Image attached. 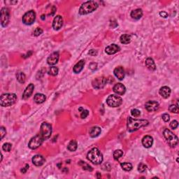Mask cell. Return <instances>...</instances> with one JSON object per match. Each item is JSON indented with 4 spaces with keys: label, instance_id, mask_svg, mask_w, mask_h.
I'll return each mask as SVG.
<instances>
[{
    "label": "cell",
    "instance_id": "obj_1",
    "mask_svg": "<svg viewBox=\"0 0 179 179\" xmlns=\"http://www.w3.org/2000/svg\"><path fill=\"white\" fill-rule=\"evenodd\" d=\"M148 125V121L146 120H136L131 117H129L127 119V130L130 132L138 130L139 129Z\"/></svg>",
    "mask_w": 179,
    "mask_h": 179
},
{
    "label": "cell",
    "instance_id": "obj_2",
    "mask_svg": "<svg viewBox=\"0 0 179 179\" xmlns=\"http://www.w3.org/2000/svg\"><path fill=\"white\" fill-rule=\"evenodd\" d=\"M87 158L95 164H100L103 161V155L97 148H94L88 153Z\"/></svg>",
    "mask_w": 179,
    "mask_h": 179
},
{
    "label": "cell",
    "instance_id": "obj_3",
    "mask_svg": "<svg viewBox=\"0 0 179 179\" xmlns=\"http://www.w3.org/2000/svg\"><path fill=\"white\" fill-rule=\"evenodd\" d=\"M98 8V4L95 1H88L82 4L79 9L81 15H86L92 13Z\"/></svg>",
    "mask_w": 179,
    "mask_h": 179
},
{
    "label": "cell",
    "instance_id": "obj_4",
    "mask_svg": "<svg viewBox=\"0 0 179 179\" xmlns=\"http://www.w3.org/2000/svg\"><path fill=\"white\" fill-rule=\"evenodd\" d=\"M17 100V96L16 94L6 93L3 94L0 99V104L1 106H10L14 104Z\"/></svg>",
    "mask_w": 179,
    "mask_h": 179
},
{
    "label": "cell",
    "instance_id": "obj_5",
    "mask_svg": "<svg viewBox=\"0 0 179 179\" xmlns=\"http://www.w3.org/2000/svg\"><path fill=\"white\" fill-rule=\"evenodd\" d=\"M163 134L169 145L171 147L174 148L175 146H177L178 143V139L171 131L168 129H165L163 132Z\"/></svg>",
    "mask_w": 179,
    "mask_h": 179
},
{
    "label": "cell",
    "instance_id": "obj_6",
    "mask_svg": "<svg viewBox=\"0 0 179 179\" xmlns=\"http://www.w3.org/2000/svg\"><path fill=\"white\" fill-rule=\"evenodd\" d=\"M52 134V126L46 122H44L41 125L40 134L44 138V140L49 139Z\"/></svg>",
    "mask_w": 179,
    "mask_h": 179
},
{
    "label": "cell",
    "instance_id": "obj_7",
    "mask_svg": "<svg viewBox=\"0 0 179 179\" xmlns=\"http://www.w3.org/2000/svg\"><path fill=\"white\" fill-rule=\"evenodd\" d=\"M106 103L111 107H118L122 104V99L117 95H109L106 100Z\"/></svg>",
    "mask_w": 179,
    "mask_h": 179
},
{
    "label": "cell",
    "instance_id": "obj_8",
    "mask_svg": "<svg viewBox=\"0 0 179 179\" xmlns=\"http://www.w3.org/2000/svg\"><path fill=\"white\" fill-rule=\"evenodd\" d=\"M44 140V138L42 137L41 134H37V135L34 136L33 138L30 139V142L28 144L29 148H31L32 150L37 149V148H38L41 146Z\"/></svg>",
    "mask_w": 179,
    "mask_h": 179
},
{
    "label": "cell",
    "instance_id": "obj_9",
    "mask_svg": "<svg viewBox=\"0 0 179 179\" xmlns=\"http://www.w3.org/2000/svg\"><path fill=\"white\" fill-rule=\"evenodd\" d=\"M36 20V13L34 11L27 12L23 17V23L27 25H30L35 23Z\"/></svg>",
    "mask_w": 179,
    "mask_h": 179
},
{
    "label": "cell",
    "instance_id": "obj_10",
    "mask_svg": "<svg viewBox=\"0 0 179 179\" xmlns=\"http://www.w3.org/2000/svg\"><path fill=\"white\" fill-rule=\"evenodd\" d=\"M10 15H9V10L7 8L4 7L1 10V24L2 27L7 26L9 22Z\"/></svg>",
    "mask_w": 179,
    "mask_h": 179
},
{
    "label": "cell",
    "instance_id": "obj_11",
    "mask_svg": "<svg viewBox=\"0 0 179 179\" xmlns=\"http://www.w3.org/2000/svg\"><path fill=\"white\" fill-rule=\"evenodd\" d=\"M107 83V79L103 76L95 78L93 81V86L96 89H101L103 88Z\"/></svg>",
    "mask_w": 179,
    "mask_h": 179
},
{
    "label": "cell",
    "instance_id": "obj_12",
    "mask_svg": "<svg viewBox=\"0 0 179 179\" xmlns=\"http://www.w3.org/2000/svg\"><path fill=\"white\" fill-rule=\"evenodd\" d=\"M159 103L156 101H153V100L147 102L146 103V104H145V108L149 112L156 111L159 109Z\"/></svg>",
    "mask_w": 179,
    "mask_h": 179
},
{
    "label": "cell",
    "instance_id": "obj_13",
    "mask_svg": "<svg viewBox=\"0 0 179 179\" xmlns=\"http://www.w3.org/2000/svg\"><path fill=\"white\" fill-rule=\"evenodd\" d=\"M59 55L58 52H54L48 57L47 62L49 65H55L58 62Z\"/></svg>",
    "mask_w": 179,
    "mask_h": 179
},
{
    "label": "cell",
    "instance_id": "obj_14",
    "mask_svg": "<svg viewBox=\"0 0 179 179\" xmlns=\"http://www.w3.org/2000/svg\"><path fill=\"white\" fill-rule=\"evenodd\" d=\"M63 25V19L61 16H57L53 22V27L55 30H59Z\"/></svg>",
    "mask_w": 179,
    "mask_h": 179
},
{
    "label": "cell",
    "instance_id": "obj_15",
    "mask_svg": "<svg viewBox=\"0 0 179 179\" xmlns=\"http://www.w3.org/2000/svg\"><path fill=\"white\" fill-rule=\"evenodd\" d=\"M113 92L115 93H116L118 95H122L125 93L126 92V88L122 83H117L114 86L113 88Z\"/></svg>",
    "mask_w": 179,
    "mask_h": 179
},
{
    "label": "cell",
    "instance_id": "obj_16",
    "mask_svg": "<svg viewBox=\"0 0 179 179\" xmlns=\"http://www.w3.org/2000/svg\"><path fill=\"white\" fill-rule=\"evenodd\" d=\"M34 89H35V86H34V84H32V83H30L26 88L25 92H24L23 95V100H27L28 98H30L32 95V93H33Z\"/></svg>",
    "mask_w": 179,
    "mask_h": 179
},
{
    "label": "cell",
    "instance_id": "obj_17",
    "mask_svg": "<svg viewBox=\"0 0 179 179\" xmlns=\"http://www.w3.org/2000/svg\"><path fill=\"white\" fill-rule=\"evenodd\" d=\"M113 73L115 77L118 78L120 81L123 80L124 78H125V70H124L122 66H117L114 69Z\"/></svg>",
    "mask_w": 179,
    "mask_h": 179
},
{
    "label": "cell",
    "instance_id": "obj_18",
    "mask_svg": "<svg viewBox=\"0 0 179 179\" xmlns=\"http://www.w3.org/2000/svg\"><path fill=\"white\" fill-rule=\"evenodd\" d=\"M120 50V48L116 44H111L106 48L105 52L109 55H113L116 53L118 51Z\"/></svg>",
    "mask_w": 179,
    "mask_h": 179
},
{
    "label": "cell",
    "instance_id": "obj_19",
    "mask_svg": "<svg viewBox=\"0 0 179 179\" xmlns=\"http://www.w3.org/2000/svg\"><path fill=\"white\" fill-rule=\"evenodd\" d=\"M32 162L37 167L41 166L45 162V158L41 155H36L32 158Z\"/></svg>",
    "mask_w": 179,
    "mask_h": 179
},
{
    "label": "cell",
    "instance_id": "obj_20",
    "mask_svg": "<svg viewBox=\"0 0 179 179\" xmlns=\"http://www.w3.org/2000/svg\"><path fill=\"white\" fill-rule=\"evenodd\" d=\"M153 138L151 136H145L142 139V144L145 148H149L153 146Z\"/></svg>",
    "mask_w": 179,
    "mask_h": 179
},
{
    "label": "cell",
    "instance_id": "obj_21",
    "mask_svg": "<svg viewBox=\"0 0 179 179\" xmlns=\"http://www.w3.org/2000/svg\"><path fill=\"white\" fill-rule=\"evenodd\" d=\"M171 89L168 86H163L160 88V95L163 98L167 99L171 95Z\"/></svg>",
    "mask_w": 179,
    "mask_h": 179
},
{
    "label": "cell",
    "instance_id": "obj_22",
    "mask_svg": "<svg viewBox=\"0 0 179 179\" xmlns=\"http://www.w3.org/2000/svg\"><path fill=\"white\" fill-rule=\"evenodd\" d=\"M85 63L86 62H85L84 59H82V60L79 61L77 64H75V66H74V69H73L74 72L76 73V74H78V73L81 72V71L83 70V67H84Z\"/></svg>",
    "mask_w": 179,
    "mask_h": 179
},
{
    "label": "cell",
    "instance_id": "obj_23",
    "mask_svg": "<svg viewBox=\"0 0 179 179\" xmlns=\"http://www.w3.org/2000/svg\"><path fill=\"white\" fill-rule=\"evenodd\" d=\"M143 16V11L141 8H136L131 13V17L134 20H139Z\"/></svg>",
    "mask_w": 179,
    "mask_h": 179
},
{
    "label": "cell",
    "instance_id": "obj_24",
    "mask_svg": "<svg viewBox=\"0 0 179 179\" xmlns=\"http://www.w3.org/2000/svg\"><path fill=\"white\" fill-rule=\"evenodd\" d=\"M102 132V129L100 127H93L90 129L89 131V134L91 137L95 138L98 136L100 134V133Z\"/></svg>",
    "mask_w": 179,
    "mask_h": 179
},
{
    "label": "cell",
    "instance_id": "obj_25",
    "mask_svg": "<svg viewBox=\"0 0 179 179\" xmlns=\"http://www.w3.org/2000/svg\"><path fill=\"white\" fill-rule=\"evenodd\" d=\"M146 65L149 70L155 71L156 69V66L154 60L151 57H148L146 59Z\"/></svg>",
    "mask_w": 179,
    "mask_h": 179
},
{
    "label": "cell",
    "instance_id": "obj_26",
    "mask_svg": "<svg viewBox=\"0 0 179 179\" xmlns=\"http://www.w3.org/2000/svg\"><path fill=\"white\" fill-rule=\"evenodd\" d=\"M46 97L45 95L44 94H41V93H37L35 95V97H34V100L36 103L37 104H42L45 102Z\"/></svg>",
    "mask_w": 179,
    "mask_h": 179
},
{
    "label": "cell",
    "instance_id": "obj_27",
    "mask_svg": "<svg viewBox=\"0 0 179 179\" xmlns=\"http://www.w3.org/2000/svg\"><path fill=\"white\" fill-rule=\"evenodd\" d=\"M77 147H78L77 142H76L75 140H71L67 146L68 150H69V151H71V152H74V151H76V149H77Z\"/></svg>",
    "mask_w": 179,
    "mask_h": 179
},
{
    "label": "cell",
    "instance_id": "obj_28",
    "mask_svg": "<svg viewBox=\"0 0 179 179\" xmlns=\"http://www.w3.org/2000/svg\"><path fill=\"white\" fill-rule=\"evenodd\" d=\"M120 42L123 44H128L131 41V36L129 35H122L120 37Z\"/></svg>",
    "mask_w": 179,
    "mask_h": 179
},
{
    "label": "cell",
    "instance_id": "obj_29",
    "mask_svg": "<svg viewBox=\"0 0 179 179\" xmlns=\"http://www.w3.org/2000/svg\"><path fill=\"white\" fill-rule=\"evenodd\" d=\"M16 78L19 83H24L25 82L26 77H25V75L23 72H22V71H18V72H17L16 74Z\"/></svg>",
    "mask_w": 179,
    "mask_h": 179
},
{
    "label": "cell",
    "instance_id": "obj_30",
    "mask_svg": "<svg viewBox=\"0 0 179 179\" xmlns=\"http://www.w3.org/2000/svg\"><path fill=\"white\" fill-rule=\"evenodd\" d=\"M121 167H122V169L125 170V171H129L132 169L133 167L131 163L123 162V163H121Z\"/></svg>",
    "mask_w": 179,
    "mask_h": 179
},
{
    "label": "cell",
    "instance_id": "obj_31",
    "mask_svg": "<svg viewBox=\"0 0 179 179\" xmlns=\"http://www.w3.org/2000/svg\"><path fill=\"white\" fill-rule=\"evenodd\" d=\"M78 164H79L80 166H81V167L83 168L84 170H87V171H93V167H92L91 166H90L88 164L85 162L80 161L79 162H78Z\"/></svg>",
    "mask_w": 179,
    "mask_h": 179
},
{
    "label": "cell",
    "instance_id": "obj_32",
    "mask_svg": "<svg viewBox=\"0 0 179 179\" xmlns=\"http://www.w3.org/2000/svg\"><path fill=\"white\" fill-rule=\"evenodd\" d=\"M122 155H123V151H121V150H116L113 153L114 159L115 160H119L122 156Z\"/></svg>",
    "mask_w": 179,
    "mask_h": 179
},
{
    "label": "cell",
    "instance_id": "obj_33",
    "mask_svg": "<svg viewBox=\"0 0 179 179\" xmlns=\"http://www.w3.org/2000/svg\"><path fill=\"white\" fill-rule=\"evenodd\" d=\"M58 68L56 67V66H52L50 68L48 71V74L51 75V76H56L58 74Z\"/></svg>",
    "mask_w": 179,
    "mask_h": 179
},
{
    "label": "cell",
    "instance_id": "obj_34",
    "mask_svg": "<svg viewBox=\"0 0 179 179\" xmlns=\"http://www.w3.org/2000/svg\"><path fill=\"white\" fill-rule=\"evenodd\" d=\"M169 110L170 112L171 113H178V104L176 105H171L169 108Z\"/></svg>",
    "mask_w": 179,
    "mask_h": 179
},
{
    "label": "cell",
    "instance_id": "obj_35",
    "mask_svg": "<svg viewBox=\"0 0 179 179\" xmlns=\"http://www.w3.org/2000/svg\"><path fill=\"white\" fill-rule=\"evenodd\" d=\"M146 169H147V166L144 163H140L138 166V171L141 172V173L144 172L146 170Z\"/></svg>",
    "mask_w": 179,
    "mask_h": 179
},
{
    "label": "cell",
    "instance_id": "obj_36",
    "mask_svg": "<svg viewBox=\"0 0 179 179\" xmlns=\"http://www.w3.org/2000/svg\"><path fill=\"white\" fill-rule=\"evenodd\" d=\"M11 148L12 145L9 144V143H6V144H4L2 146V149L4 150V151H6V152H9L11 150Z\"/></svg>",
    "mask_w": 179,
    "mask_h": 179
},
{
    "label": "cell",
    "instance_id": "obj_37",
    "mask_svg": "<svg viewBox=\"0 0 179 179\" xmlns=\"http://www.w3.org/2000/svg\"><path fill=\"white\" fill-rule=\"evenodd\" d=\"M131 113H132V116L139 117V115H141V111L139 110H138V109H132V110L131 111Z\"/></svg>",
    "mask_w": 179,
    "mask_h": 179
},
{
    "label": "cell",
    "instance_id": "obj_38",
    "mask_svg": "<svg viewBox=\"0 0 179 179\" xmlns=\"http://www.w3.org/2000/svg\"><path fill=\"white\" fill-rule=\"evenodd\" d=\"M42 33H43V30H42L41 28H40V27H37V28H36L35 30L33 32L34 35L36 36V37H38V36L41 35Z\"/></svg>",
    "mask_w": 179,
    "mask_h": 179
},
{
    "label": "cell",
    "instance_id": "obj_39",
    "mask_svg": "<svg viewBox=\"0 0 179 179\" xmlns=\"http://www.w3.org/2000/svg\"><path fill=\"white\" fill-rule=\"evenodd\" d=\"M88 115H89V111H88V110H85V109H83V110L81 112V118L83 119L86 118Z\"/></svg>",
    "mask_w": 179,
    "mask_h": 179
},
{
    "label": "cell",
    "instance_id": "obj_40",
    "mask_svg": "<svg viewBox=\"0 0 179 179\" xmlns=\"http://www.w3.org/2000/svg\"><path fill=\"white\" fill-rule=\"evenodd\" d=\"M178 122L177 120L171 121V123H170V127H171V128L173 129H176L177 127H178Z\"/></svg>",
    "mask_w": 179,
    "mask_h": 179
},
{
    "label": "cell",
    "instance_id": "obj_41",
    "mask_svg": "<svg viewBox=\"0 0 179 179\" xmlns=\"http://www.w3.org/2000/svg\"><path fill=\"white\" fill-rule=\"evenodd\" d=\"M0 132H1V139H2L3 138H4V136L6 135V129L4 128V127H1V128H0Z\"/></svg>",
    "mask_w": 179,
    "mask_h": 179
},
{
    "label": "cell",
    "instance_id": "obj_42",
    "mask_svg": "<svg viewBox=\"0 0 179 179\" xmlns=\"http://www.w3.org/2000/svg\"><path fill=\"white\" fill-rule=\"evenodd\" d=\"M162 119L164 122H169L170 120V116L167 113H164L162 115Z\"/></svg>",
    "mask_w": 179,
    "mask_h": 179
},
{
    "label": "cell",
    "instance_id": "obj_43",
    "mask_svg": "<svg viewBox=\"0 0 179 179\" xmlns=\"http://www.w3.org/2000/svg\"><path fill=\"white\" fill-rule=\"evenodd\" d=\"M89 66H90V69H91V70H95V69H97V64L95 62L91 63Z\"/></svg>",
    "mask_w": 179,
    "mask_h": 179
},
{
    "label": "cell",
    "instance_id": "obj_44",
    "mask_svg": "<svg viewBox=\"0 0 179 179\" xmlns=\"http://www.w3.org/2000/svg\"><path fill=\"white\" fill-rule=\"evenodd\" d=\"M160 16L164 18H166L168 17V13L165 11H161L160 13Z\"/></svg>",
    "mask_w": 179,
    "mask_h": 179
},
{
    "label": "cell",
    "instance_id": "obj_45",
    "mask_svg": "<svg viewBox=\"0 0 179 179\" xmlns=\"http://www.w3.org/2000/svg\"><path fill=\"white\" fill-rule=\"evenodd\" d=\"M89 55L92 56H95L97 55V51L95 50H90L89 51Z\"/></svg>",
    "mask_w": 179,
    "mask_h": 179
},
{
    "label": "cell",
    "instance_id": "obj_46",
    "mask_svg": "<svg viewBox=\"0 0 179 179\" xmlns=\"http://www.w3.org/2000/svg\"><path fill=\"white\" fill-rule=\"evenodd\" d=\"M29 169V165L28 164H26L25 165V167L24 168H23L21 169V172H23V173H25L27 172V170Z\"/></svg>",
    "mask_w": 179,
    "mask_h": 179
},
{
    "label": "cell",
    "instance_id": "obj_47",
    "mask_svg": "<svg viewBox=\"0 0 179 179\" xmlns=\"http://www.w3.org/2000/svg\"><path fill=\"white\" fill-rule=\"evenodd\" d=\"M41 19L44 20V15H42V16H41Z\"/></svg>",
    "mask_w": 179,
    "mask_h": 179
}]
</instances>
